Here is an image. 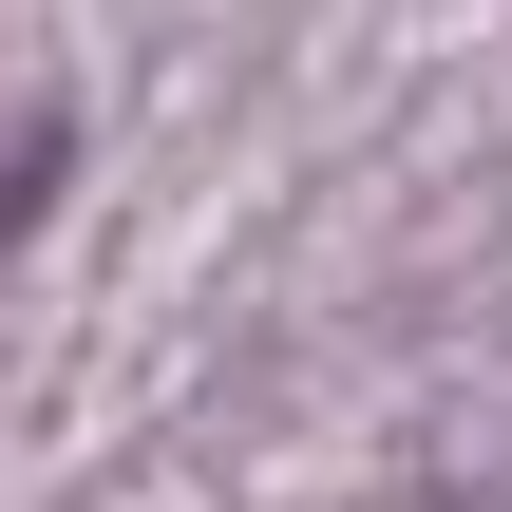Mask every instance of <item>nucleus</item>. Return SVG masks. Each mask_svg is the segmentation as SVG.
Here are the masks:
<instances>
[{"instance_id": "1", "label": "nucleus", "mask_w": 512, "mask_h": 512, "mask_svg": "<svg viewBox=\"0 0 512 512\" xmlns=\"http://www.w3.org/2000/svg\"><path fill=\"white\" fill-rule=\"evenodd\" d=\"M57 171H76V152H57V133H38V152H0V266H19V228H38V209H57Z\"/></svg>"}]
</instances>
